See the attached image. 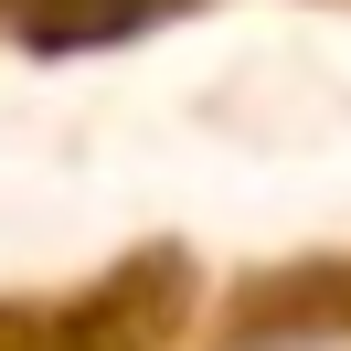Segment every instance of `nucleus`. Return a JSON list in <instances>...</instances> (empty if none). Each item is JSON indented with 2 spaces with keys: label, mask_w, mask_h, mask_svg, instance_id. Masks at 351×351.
Segmentation results:
<instances>
[{
  "label": "nucleus",
  "mask_w": 351,
  "mask_h": 351,
  "mask_svg": "<svg viewBox=\"0 0 351 351\" xmlns=\"http://www.w3.org/2000/svg\"><path fill=\"white\" fill-rule=\"evenodd\" d=\"M202 351H351V266H298L256 287Z\"/></svg>",
  "instance_id": "1"
},
{
  "label": "nucleus",
  "mask_w": 351,
  "mask_h": 351,
  "mask_svg": "<svg viewBox=\"0 0 351 351\" xmlns=\"http://www.w3.org/2000/svg\"><path fill=\"white\" fill-rule=\"evenodd\" d=\"M171 0H0V32H32V43H128Z\"/></svg>",
  "instance_id": "2"
}]
</instances>
